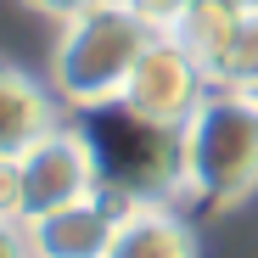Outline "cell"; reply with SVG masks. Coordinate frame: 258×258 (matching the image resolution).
I'll return each mask as SVG.
<instances>
[{
    "instance_id": "5",
    "label": "cell",
    "mask_w": 258,
    "mask_h": 258,
    "mask_svg": "<svg viewBox=\"0 0 258 258\" xmlns=\"http://www.w3.org/2000/svg\"><path fill=\"white\" fill-rule=\"evenodd\" d=\"M123 202L118 191H90L68 208H51L39 219H23L28 225V241H34V258H107L112 247V230L123 219Z\"/></svg>"
},
{
    "instance_id": "4",
    "label": "cell",
    "mask_w": 258,
    "mask_h": 258,
    "mask_svg": "<svg viewBox=\"0 0 258 258\" xmlns=\"http://www.w3.org/2000/svg\"><path fill=\"white\" fill-rule=\"evenodd\" d=\"M23 219H39L51 208H68L79 197L101 191V152H96V135H84L73 123H56L45 141H34L23 157Z\"/></svg>"
},
{
    "instance_id": "15",
    "label": "cell",
    "mask_w": 258,
    "mask_h": 258,
    "mask_svg": "<svg viewBox=\"0 0 258 258\" xmlns=\"http://www.w3.org/2000/svg\"><path fill=\"white\" fill-rule=\"evenodd\" d=\"M241 96H247V101H252V107H258V84H252V90H241Z\"/></svg>"
},
{
    "instance_id": "13",
    "label": "cell",
    "mask_w": 258,
    "mask_h": 258,
    "mask_svg": "<svg viewBox=\"0 0 258 258\" xmlns=\"http://www.w3.org/2000/svg\"><path fill=\"white\" fill-rule=\"evenodd\" d=\"M23 6H34V12H45V17L68 23V17H79V12H90L96 0H23Z\"/></svg>"
},
{
    "instance_id": "3",
    "label": "cell",
    "mask_w": 258,
    "mask_h": 258,
    "mask_svg": "<svg viewBox=\"0 0 258 258\" xmlns=\"http://www.w3.org/2000/svg\"><path fill=\"white\" fill-rule=\"evenodd\" d=\"M202 96H208L202 68L168 34H157L146 45V56L135 62V73H129L123 96H118V112L135 118V123H146V129H157V135H180V123L191 118V107Z\"/></svg>"
},
{
    "instance_id": "2",
    "label": "cell",
    "mask_w": 258,
    "mask_h": 258,
    "mask_svg": "<svg viewBox=\"0 0 258 258\" xmlns=\"http://www.w3.org/2000/svg\"><path fill=\"white\" fill-rule=\"evenodd\" d=\"M157 39L152 23H141L118 0H96L90 12H79L62 23L56 45H51V90L73 112H107L118 107L135 62Z\"/></svg>"
},
{
    "instance_id": "10",
    "label": "cell",
    "mask_w": 258,
    "mask_h": 258,
    "mask_svg": "<svg viewBox=\"0 0 258 258\" xmlns=\"http://www.w3.org/2000/svg\"><path fill=\"white\" fill-rule=\"evenodd\" d=\"M118 6H129L141 23H152L157 34H168V28H174V17L191 6V0H118Z\"/></svg>"
},
{
    "instance_id": "14",
    "label": "cell",
    "mask_w": 258,
    "mask_h": 258,
    "mask_svg": "<svg viewBox=\"0 0 258 258\" xmlns=\"http://www.w3.org/2000/svg\"><path fill=\"white\" fill-rule=\"evenodd\" d=\"M219 6H230V12H258V0H219Z\"/></svg>"
},
{
    "instance_id": "11",
    "label": "cell",
    "mask_w": 258,
    "mask_h": 258,
    "mask_svg": "<svg viewBox=\"0 0 258 258\" xmlns=\"http://www.w3.org/2000/svg\"><path fill=\"white\" fill-rule=\"evenodd\" d=\"M0 219H23V168H17V157H0Z\"/></svg>"
},
{
    "instance_id": "8",
    "label": "cell",
    "mask_w": 258,
    "mask_h": 258,
    "mask_svg": "<svg viewBox=\"0 0 258 258\" xmlns=\"http://www.w3.org/2000/svg\"><path fill=\"white\" fill-rule=\"evenodd\" d=\"M241 12L219 6V0H191V6L174 17V28H168V39L202 68V79H213V68H219V56L230 51V34H236Z\"/></svg>"
},
{
    "instance_id": "1",
    "label": "cell",
    "mask_w": 258,
    "mask_h": 258,
    "mask_svg": "<svg viewBox=\"0 0 258 258\" xmlns=\"http://www.w3.org/2000/svg\"><path fill=\"white\" fill-rule=\"evenodd\" d=\"M174 185L208 208H236L258 191V107L208 84L174 135Z\"/></svg>"
},
{
    "instance_id": "6",
    "label": "cell",
    "mask_w": 258,
    "mask_h": 258,
    "mask_svg": "<svg viewBox=\"0 0 258 258\" xmlns=\"http://www.w3.org/2000/svg\"><path fill=\"white\" fill-rule=\"evenodd\" d=\"M107 258H202V241L180 208H168L163 197H135L123 202Z\"/></svg>"
},
{
    "instance_id": "9",
    "label": "cell",
    "mask_w": 258,
    "mask_h": 258,
    "mask_svg": "<svg viewBox=\"0 0 258 258\" xmlns=\"http://www.w3.org/2000/svg\"><path fill=\"white\" fill-rule=\"evenodd\" d=\"M208 84H219V90H252L258 84V12H241V23L230 34V51L219 56Z\"/></svg>"
},
{
    "instance_id": "7",
    "label": "cell",
    "mask_w": 258,
    "mask_h": 258,
    "mask_svg": "<svg viewBox=\"0 0 258 258\" xmlns=\"http://www.w3.org/2000/svg\"><path fill=\"white\" fill-rule=\"evenodd\" d=\"M62 123L56 90L39 84L23 62L0 56V157H23L34 141H45Z\"/></svg>"
},
{
    "instance_id": "12",
    "label": "cell",
    "mask_w": 258,
    "mask_h": 258,
    "mask_svg": "<svg viewBox=\"0 0 258 258\" xmlns=\"http://www.w3.org/2000/svg\"><path fill=\"white\" fill-rule=\"evenodd\" d=\"M0 258H34V241H28L23 219H0Z\"/></svg>"
}]
</instances>
